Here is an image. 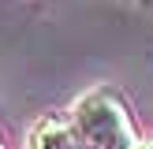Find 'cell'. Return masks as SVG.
<instances>
[{
    "mask_svg": "<svg viewBox=\"0 0 153 149\" xmlns=\"http://www.w3.org/2000/svg\"><path fill=\"white\" fill-rule=\"evenodd\" d=\"M127 4H138V7H149L153 11V0H127Z\"/></svg>",
    "mask_w": 153,
    "mask_h": 149,
    "instance_id": "cell-3",
    "label": "cell"
},
{
    "mask_svg": "<svg viewBox=\"0 0 153 149\" xmlns=\"http://www.w3.org/2000/svg\"><path fill=\"white\" fill-rule=\"evenodd\" d=\"M71 123L82 149H138V123L116 86H94L71 104Z\"/></svg>",
    "mask_w": 153,
    "mask_h": 149,
    "instance_id": "cell-1",
    "label": "cell"
},
{
    "mask_svg": "<svg viewBox=\"0 0 153 149\" xmlns=\"http://www.w3.org/2000/svg\"><path fill=\"white\" fill-rule=\"evenodd\" d=\"M26 149H82L71 116H41L26 134Z\"/></svg>",
    "mask_w": 153,
    "mask_h": 149,
    "instance_id": "cell-2",
    "label": "cell"
},
{
    "mask_svg": "<svg viewBox=\"0 0 153 149\" xmlns=\"http://www.w3.org/2000/svg\"><path fill=\"white\" fill-rule=\"evenodd\" d=\"M138 149H153V138L149 142H138Z\"/></svg>",
    "mask_w": 153,
    "mask_h": 149,
    "instance_id": "cell-4",
    "label": "cell"
},
{
    "mask_svg": "<svg viewBox=\"0 0 153 149\" xmlns=\"http://www.w3.org/2000/svg\"><path fill=\"white\" fill-rule=\"evenodd\" d=\"M0 149H4V142H0Z\"/></svg>",
    "mask_w": 153,
    "mask_h": 149,
    "instance_id": "cell-5",
    "label": "cell"
}]
</instances>
